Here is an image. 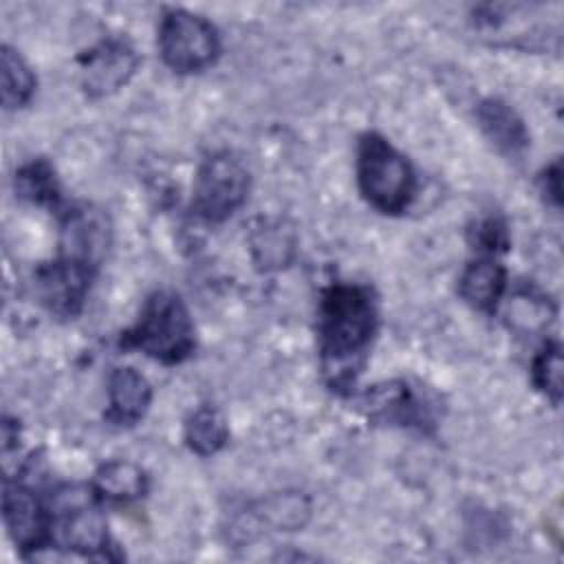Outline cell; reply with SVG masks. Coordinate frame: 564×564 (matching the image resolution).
Masks as SVG:
<instances>
[{
	"label": "cell",
	"mask_w": 564,
	"mask_h": 564,
	"mask_svg": "<svg viewBox=\"0 0 564 564\" xmlns=\"http://www.w3.org/2000/svg\"><path fill=\"white\" fill-rule=\"evenodd\" d=\"M251 247H253V253H256L258 262L264 269L282 267L289 260L291 251H293V238L286 229H282V225H269L267 223L251 238Z\"/></svg>",
	"instance_id": "ffe728a7"
},
{
	"label": "cell",
	"mask_w": 564,
	"mask_h": 564,
	"mask_svg": "<svg viewBox=\"0 0 564 564\" xmlns=\"http://www.w3.org/2000/svg\"><path fill=\"white\" fill-rule=\"evenodd\" d=\"M150 478L145 469L132 460L117 458L104 463L93 476V494L99 502L126 505L141 500L148 494Z\"/></svg>",
	"instance_id": "4fadbf2b"
},
{
	"label": "cell",
	"mask_w": 564,
	"mask_h": 564,
	"mask_svg": "<svg viewBox=\"0 0 564 564\" xmlns=\"http://www.w3.org/2000/svg\"><path fill=\"white\" fill-rule=\"evenodd\" d=\"M2 104L7 110L22 108L35 93V75L29 64L9 44H2Z\"/></svg>",
	"instance_id": "e0dca14e"
},
{
	"label": "cell",
	"mask_w": 564,
	"mask_h": 564,
	"mask_svg": "<svg viewBox=\"0 0 564 564\" xmlns=\"http://www.w3.org/2000/svg\"><path fill=\"white\" fill-rule=\"evenodd\" d=\"M260 516H262V520L267 518V522L273 524L275 529L293 531V529H300L306 522L308 502H306V498H302L297 494L275 496V498H269L264 502Z\"/></svg>",
	"instance_id": "44dd1931"
},
{
	"label": "cell",
	"mask_w": 564,
	"mask_h": 564,
	"mask_svg": "<svg viewBox=\"0 0 564 564\" xmlns=\"http://www.w3.org/2000/svg\"><path fill=\"white\" fill-rule=\"evenodd\" d=\"M474 245H476V249L485 251V256L505 251L509 245L505 223L498 218H485L482 223H478L474 229Z\"/></svg>",
	"instance_id": "7402d4cb"
},
{
	"label": "cell",
	"mask_w": 564,
	"mask_h": 564,
	"mask_svg": "<svg viewBox=\"0 0 564 564\" xmlns=\"http://www.w3.org/2000/svg\"><path fill=\"white\" fill-rule=\"evenodd\" d=\"M15 192L20 198L42 205L55 207L59 203V183L55 170L44 161H31L15 172Z\"/></svg>",
	"instance_id": "ac0fdd59"
},
{
	"label": "cell",
	"mask_w": 564,
	"mask_h": 564,
	"mask_svg": "<svg viewBox=\"0 0 564 564\" xmlns=\"http://www.w3.org/2000/svg\"><path fill=\"white\" fill-rule=\"evenodd\" d=\"M357 185L361 196L381 214L405 212L416 192L410 161L379 132H366L357 145Z\"/></svg>",
	"instance_id": "3957f363"
},
{
	"label": "cell",
	"mask_w": 564,
	"mask_h": 564,
	"mask_svg": "<svg viewBox=\"0 0 564 564\" xmlns=\"http://www.w3.org/2000/svg\"><path fill=\"white\" fill-rule=\"evenodd\" d=\"M152 401V388L148 379L134 368H115L108 377V410L106 419L115 425L139 423Z\"/></svg>",
	"instance_id": "8fae6325"
},
{
	"label": "cell",
	"mask_w": 564,
	"mask_h": 564,
	"mask_svg": "<svg viewBox=\"0 0 564 564\" xmlns=\"http://www.w3.org/2000/svg\"><path fill=\"white\" fill-rule=\"evenodd\" d=\"M59 234V256L95 269L110 245V220L95 205H73L62 218Z\"/></svg>",
	"instance_id": "30bf717a"
},
{
	"label": "cell",
	"mask_w": 564,
	"mask_h": 564,
	"mask_svg": "<svg viewBox=\"0 0 564 564\" xmlns=\"http://www.w3.org/2000/svg\"><path fill=\"white\" fill-rule=\"evenodd\" d=\"M229 425L225 414L214 405L196 408L185 421V443L198 456H212L225 447Z\"/></svg>",
	"instance_id": "2e32d148"
},
{
	"label": "cell",
	"mask_w": 564,
	"mask_h": 564,
	"mask_svg": "<svg viewBox=\"0 0 564 564\" xmlns=\"http://www.w3.org/2000/svg\"><path fill=\"white\" fill-rule=\"evenodd\" d=\"M97 502L93 489L90 496L77 489L59 491L51 511V542L86 557L106 555L108 522Z\"/></svg>",
	"instance_id": "8992f818"
},
{
	"label": "cell",
	"mask_w": 564,
	"mask_h": 564,
	"mask_svg": "<svg viewBox=\"0 0 564 564\" xmlns=\"http://www.w3.org/2000/svg\"><path fill=\"white\" fill-rule=\"evenodd\" d=\"M505 289H507V271L491 256H480L471 260L458 278L460 297L469 306L482 313L496 311L498 302L505 295Z\"/></svg>",
	"instance_id": "7c38bea8"
},
{
	"label": "cell",
	"mask_w": 564,
	"mask_h": 564,
	"mask_svg": "<svg viewBox=\"0 0 564 564\" xmlns=\"http://www.w3.org/2000/svg\"><path fill=\"white\" fill-rule=\"evenodd\" d=\"M137 66V51L126 40L108 37L79 57V82L88 97H108L130 82Z\"/></svg>",
	"instance_id": "ba28073f"
},
{
	"label": "cell",
	"mask_w": 564,
	"mask_h": 564,
	"mask_svg": "<svg viewBox=\"0 0 564 564\" xmlns=\"http://www.w3.org/2000/svg\"><path fill=\"white\" fill-rule=\"evenodd\" d=\"M2 518L20 551H37L51 542V511L18 480H4Z\"/></svg>",
	"instance_id": "9c48e42d"
},
{
	"label": "cell",
	"mask_w": 564,
	"mask_h": 564,
	"mask_svg": "<svg viewBox=\"0 0 564 564\" xmlns=\"http://www.w3.org/2000/svg\"><path fill=\"white\" fill-rule=\"evenodd\" d=\"M123 348H134L165 366L185 361L194 348V322L183 300L172 291H154L132 328L121 337Z\"/></svg>",
	"instance_id": "7a4b0ae2"
},
{
	"label": "cell",
	"mask_w": 564,
	"mask_h": 564,
	"mask_svg": "<svg viewBox=\"0 0 564 564\" xmlns=\"http://www.w3.org/2000/svg\"><path fill=\"white\" fill-rule=\"evenodd\" d=\"M163 62L176 73H198L212 66L220 53L216 26L185 9H167L156 35Z\"/></svg>",
	"instance_id": "5b68a950"
},
{
	"label": "cell",
	"mask_w": 564,
	"mask_h": 564,
	"mask_svg": "<svg viewBox=\"0 0 564 564\" xmlns=\"http://www.w3.org/2000/svg\"><path fill=\"white\" fill-rule=\"evenodd\" d=\"M93 267L59 256L35 269V293L44 308L57 317H75L84 308Z\"/></svg>",
	"instance_id": "52a82bcc"
},
{
	"label": "cell",
	"mask_w": 564,
	"mask_h": 564,
	"mask_svg": "<svg viewBox=\"0 0 564 564\" xmlns=\"http://www.w3.org/2000/svg\"><path fill=\"white\" fill-rule=\"evenodd\" d=\"M542 192L553 198V203H560V163H553L544 174H542Z\"/></svg>",
	"instance_id": "603a6c76"
},
{
	"label": "cell",
	"mask_w": 564,
	"mask_h": 564,
	"mask_svg": "<svg viewBox=\"0 0 564 564\" xmlns=\"http://www.w3.org/2000/svg\"><path fill=\"white\" fill-rule=\"evenodd\" d=\"M478 123L487 139L505 154L518 156L529 145V132L518 112L502 99H485L476 110Z\"/></svg>",
	"instance_id": "5bb4252c"
},
{
	"label": "cell",
	"mask_w": 564,
	"mask_h": 564,
	"mask_svg": "<svg viewBox=\"0 0 564 564\" xmlns=\"http://www.w3.org/2000/svg\"><path fill=\"white\" fill-rule=\"evenodd\" d=\"M364 405L372 419L397 421L403 425H421V419L425 421L419 399L403 381H388L370 388L364 397Z\"/></svg>",
	"instance_id": "9a60e30c"
},
{
	"label": "cell",
	"mask_w": 564,
	"mask_h": 564,
	"mask_svg": "<svg viewBox=\"0 0 564 564\" xmlns=\"http://www.w3.org/2000/svg\"><path fill=\"white\" fill-rule=\"evenodd\" d=\"M251 187L249 170L231 152L207 156L194 178L192 214L205 223H223L236 214Z\"/></svg>",
	"instance_id": "277c9868"
},
{
	"label": "cell",
	"mask_w": 564,
	"mask_h": 564,
	"mask_svg": "<svg viewBox=\"0 0 564 564\" xmlns=\"http://www.w3.org/2000/svg\"><path fill=\"white\" fill-rule=\"evenodd\" d=\"M379 308L364 284L335 282L324 289L317 308V335L324 377L337 392L355 383L377 333Z\"/></svg>",
	"instance_id": "6da1fadb"
},
{
	"label": "cell",
	"mask_w": 564,
	"mask_h": 564,
	"mask_svg": "<svg viewBox=\"0 0 564 564\" xmlns=\"http://www.w3.org/2000/svg\"><path fill=\"white\" fill-rule=\"evenodd\" d=\"M562 346L557 341H546L533 359L531 379L533 386L555 405L562 399Z\"/></svg>",
	"instance_id": "d6986e66"
}]
</instances>
